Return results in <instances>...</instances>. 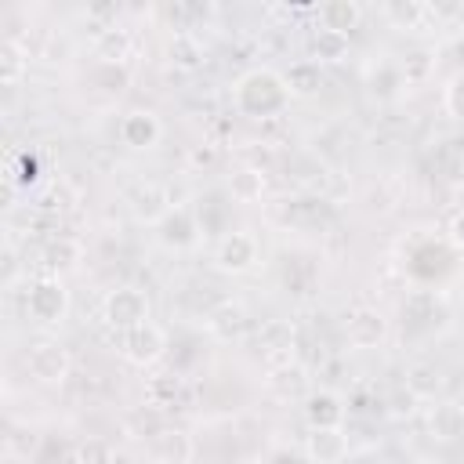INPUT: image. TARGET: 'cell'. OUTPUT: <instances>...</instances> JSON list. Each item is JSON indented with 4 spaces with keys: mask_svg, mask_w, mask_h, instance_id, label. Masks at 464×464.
Masks as SVG:
<instances>
[{
    "mask_svg": "<svg viewBox=\"0 0 464 464\" xmlns=\"http://www.w3.org/2000/svg\"><path fill=\"white\" fill-rule=\"evenodd\" d=\"M402 377H406L402 388H406L417 402H435L439 392H442V370H439V362H431V359H413Z\"/></svg>",
    "mask_w": 464,
    "mask_h": 464,
    "instance_id": "obj_16",
    "label": "cell"
},
{
    "mask_svg": "<svg viewBox=\"0 0 464 464\" xmlns=\"http://www.w3.org/2000/svg\"><path fill=\"white\" fill-rule=\"evenodd\" d=\"M341 334H344V341H348L352 348L370 352V348L384 344V337H388V319H384L373 304H355V308L344 312Z\"/></svg>",
    "mask_w": 464,
    "mask_h": 464,
    "instance_id": "obj_6",
    "label": "cell"
},
{
    "mask_svg": "<svg viewBox=\"0 0 464 464\" xmlns=\"http://www.w3.org/2000/svg\"><path fill=\"white\" fill-rule=\"evenodd\" d=\"M228 192H232V199H239V203H254V199H261V192H265V174L243 167V170L232 174Z\"/></svg>",
    "mask_w": 464,
    "mask_h": 464,
    "instance_id": "obj_29",
    "label": "cell"
},
{
    "mask_svg": "<svg viewBox=\"0 0 464 464\" xmlns=\"http://www.w3.org/2000/svg\"><path fill=\"white\" fill-rule=\"evenodd\" d=\"M14 276H18V254H14V243L7 239V243H4V283L11 286Z\"/></svg>",
    "mask_w": 464,
    "mask_h": 464,
    "instance_id": "obj_32",
    "label": "cell"
},
{
    "mask_svg": "<svg viewBox=\"0 0 464 464\" xmlns=\"http://www.w3.org/2000/svg\"><path fill=\"white\" fill-rule=\"evenodd\" d=\"M290 87L283 80V72L268 69V65H254L246 69L236 83H232V102H236V112L239 116H250V120H272V116H283L286 105H290Z\"/></svg>",
    "mask_w": 464,
    "mask_h": 464,
    "instance_id": "obj_1",
    "label": "cell"
},
{
    "mask_svg": "<svg viewBox=\"0 0 464 464\" xmlns=\"http://www.w3.org/2000/svg\"><path fill=\"white\" fill-rule=\"evenodd\" d=\"M348 453H352V442L344 428H308L304 457L312 464H344Z\"/></svg>",
    "mask_w": 464,
    "mask_h": 464,
    "instance_id": "obj_11",
    "label": "cell"
},
{
    "mask_svg": "<svg viewBox=\"0 0 464 464\" xmlns=\"http://www.w3.org/2000/svg\"><path fill=\"white\" fill-rule=\"evenodd\" d=\"M29 72V51L18 44V40H4L0 44V83L4 87H18Z\"/></svg>",
    "mask_w": 464,
    "mask_h": 464,
    "instance_id": "obj_24",
    "label": "cell"
},
{
    "mask_svg": "<svg viewBox=\"0 0 464 464\" xmlns=\"http://www.w3.org/2000/svg\"><path fill=\"white\" fill-rule=\"evenodd\" d=\"M120 355L134 366H152L167 355V330L160 323H141L134 330H123L120 334Z\"/></svg>",
    "mask_w": 464,
    "mask_h": 464,
    "instance_id": "obj_7",
    "label": "cell"
},
{
    "mask_svg": "<svg viewBox=\"0 0 464 464\" xmlns=\"http://www.w3.org/2000/svg\"><path fill=\"white\" fill-rule=\"evenodd\" d=\"M435 167H439V174H442L446 181L464 185V141H460V138L439 141V149H435Z\"/></svg>",
    "mask_w": 464,
    "mask_h": 464,
    "instance_id": "obj_28",
    "label": "cell"
},
{
    "mask_svg": "<svg viewBox=\"0 0 464 464\" xmlns=\"http://www.w3.org/2000/svg\"><path fill=\"white\" fill-rule=\"evenodd\" d=\"M381 14L395 25V29H402V33H413V29H420L428 18H431V11H428V4H417V0H399V4H384L381 7Z\"/></svg>",
    "mask_w": 464,
    "mask_h": 464,
    "instance_id": "obj_26",
    "label": "cell"
},
{
    "mask_svg": "<svg viewBox=\"0 0 464 464\" xmlns=\"http://www.w3.org/2000/svg\"><path fill=\"white\" fill-rule=\"evenodd\" d=\"M192 210H196V218H199V228H203V236H225L228 232V203H225V196L221 192H207V196H199L196 203H192Z\"/></svg>",
    "mask_w": 464,
    "mask_h": 464,
    "instance_id": "obj_22",
    "label": "cell"
},
{
    "mask_svg": "<svg viewBox=\"0 0 464 464\" xmlns=\"http://www.w3.org/2000/svg\"><path fill=\"white\" fill-rule=\"evenodd\" d=\"M446 236H450L453 250H457V254H464V210H460V214H453V221H450Z\"/></svg>",
    "mask_w": 464,
    "mask_h": 464,
    "instance_id": "obj_33",
    "label": "cell"
},
{
    "mask_svg": "<svg viewBox=\"0 0 464 464\" xmlns=\"http://www.w3.org/2000/svg\"><path fill=\"white\" fill-rule=\"evenodd\" d=\"M283 218H286L290 225H312V228H323V225H330V221H334V203H330V196L304 192V196L286 199Z\"/></svg>",
    "mask_w": 464,
    "mask_h": 464,
    "instance_id": "obj_14",
    "label": "cell"
},
{
    "mask_svg": "<svg viewBox=\"0 0 464 464\" xmlns=\"http://www.w3.org/2000/svg\"><path fill=\"white\" fill-rule=\"evenodd\" d=\"M167 58L174 69H185V72H196L203 62H207V47L196 33H174L170 44H167Z\"/></svg>",
    "mask_w": 464,
    "mask_h": 464,
    "instance_id": "obj_21",
    "label": "cell"
},
{
    "mask_svg": "<svg viewBox=\"0 0 464 464\" xmlns=\"http://www.w3.org/2000/svg\"><path fill=\"white\" fill-rule=\"evenodd\" d=\"M72 464H116V453L105 439H83L72 453Z\"/></svg>",
    "mask_w": 464,
    "mask_h": 464,
    "instance_id": "obj_30",
    "label": "cell"
},
{
    "mask_svg": "<svg viewBox=\"0 0 464 464\" xmlns=\"http://www.w3.org/2000/svg\"><path fill=\"white\" fill-rule=\"evenodd\" d=\"M315 18H319V29L352 36V29H359V22H362V7L355 0H326L315 7Z\"/></svg>",
    "mask_w": 464,
    "mask_h": 464,
    "instance_id": "obj_18",
    "label": "cell"
},
{
    "mask_svg": "<svg viewBox=\"0 0 464 464\" xmlns=\"http://www.w3.org/2000/svg\"><path fill=\"white\" fill-rule=\"evenodd\" d=\"M149 450H152L156 464H192V457H196L192 435L181 431V428H170V424H163V428L149 439Z\"/></svg>",
    "mask_w": 464,
    "mask_h": 464,
    "instance_id": "obj_13",
    "label": "cell"
},
{
    "mask_svg": "<svg viewBox=\"0 0 464 464\" xmlns=\"http://www.w3.org/2000/svg\"><path fill=\"white\" fill-rule=\"evenodd\" d=\"M246 326H250V319H246V308L239 301H221L207 312V330L218 341H236L246 334Z\"/></svg>",
    "mask_w": 464,
    "mask_h": 464,
    "instance_id": "obj_17",
    "label": "cell"
},
{
    "mask_svg": "<svg viewBox=\"0 0 464 464\" xmlns=\"http://www.w3.org/2000/svg\"><path fill=\"white\" fill-rule=\"evenodd\" d=\"M428 435L435 442H457L464 435V406L453 399H435L428 406Z\"/></svg>",
    "mask_w": 464,
    "mask_h": 464,
    "instance_id": "obj_15",
    "label": "cell"
},
{
    "mask_svg": "<svg viewBox=\"0 0 464 464\" xmlns=\"http://www.w3.org/2000/svg\"><path fill=\"white\" fill-rule=\"evenodd\" d=\"M116 134H120V141H123L127 149L145 152V149H156V145H160V138H163V123H160V116L149 112V109H130V112L120 116Z\"/></svg>",
    "mask_w": 464,
    "mask_h": 464,
    "instance_id": "obj_10",
    "label": "cell"
},
{
    "mask_svg": "<svg viewBox=\"0 0 464 464\" xmlns=\"http://www.w3.org/2000/svg\"><path fill=\"white\" fill-rule=\"evenodd\" d=\"M102 319L109 330L123 334V330H134L141 323H149V297L138 290V286H116L105 294L102 301Z\"/></svg>",
    "mask_w": 464,
    "mask_h": 464,
    "instance_id": "obj_3",
    "label": "cell"
},
{
    "mask_svg": "<svg viewBox=\"0 0 464 464\" xmlns=\"http://www.w3.org/2000/svg\"><path fill=\"white\" fill-rule=\"evenodd\" d=\"M301 413H304V424L308 428H344L348 406H344V399L337 392H326L323 388V392H308L304 395Z\"/></svg>",
    "mask_w": 464,
    "mask_h": 464,
    "instance_id": "obj_12",
    "label": "cell"
},
{
    "mask_svg": "<svg viewBox=\"0 0 464 464\" xmlns=\"http://www.w3.org/2000/svg\"><path fill=\"white\" fill-rule=\"evenodd\" d=\"M283 80H286V87H290L294 98H308V94H315V91L323 87V69H319L315 62L301 58V62H294V65L283 72Z\"/></svg>",
    "mask_w": 464,
    "mask_h": 464,
    "instance_id": "obj_27",
    "label": "cell"
},
{
    "mask_svg": "<svg viewBox=\"0 0 464 464\" xmlns=\"http://www.w3.org/2000/svg\"><path fill=\"white\" fill-rule=\"evenodd\" d=\"M123 203H127V210H130V218H134V221L152 225V228H156V225L163 221V214L174 207V199H170L167 185H163V181H152V178H141V181L127 185Z\"/></svg>",
    "mask_w": 464,
    "mask_h": 464,
    "instance_id": "obj_5",
    "label": "cell"
},
{
    "mask_svg": "<svg viewBox=\"0 0 464 464\" xmlns=\"http://www.w3.org/2000/svg\"><path fill=\"white\" fill-rule=\"evenodd\" d=\"M25 366L33 373V381H40V384H62L69 377V370H72V359H69V352L58 341H40V344H29Z\"/></svg>",
    "mask_w": 464,
    "mask_h": 464,
    "instance_id": "obj_9",
    "label": "cell"
},
{
    "mask_svg": "<svg viewBox=\"0 0 464 464\" xmlns=\"http://www.w3.org/2000/svg\"><path fill=\"white\" fill-rule=\"evenodd\" d=\"M156 239L167 250H192L203 239V228H199V218H196L192 203H174L163 214V221L156 225Z\"/></svg>",
    "mask_w": 464,
    "mask_h": 464,
    "instance_id": "obj_8",
    "label": "cell"
},
{
    "mask_svg": "<svg viewBox=\"0 0 464 464\" xmlns=\"http://www.w3.org/2000/svg\"><path fill=\"white\" fill-rule=\"evenodd\" d=\"M257 257H261V246L243 228H228L214 243V268L225 272V276H246L257 265Z\"/></svg>",
    "mask_w": 464,
    "mask_h": 464,
    "instance_id": "obj_4",
    "label": "cell"
},
{
    "mask_svg": "<svg viewBox=\"0 0 464 464\" xmlns=\"http://www.w3.org/2000/svg\"><path fill=\"white\" fill-rule=\"evenodd\" d=\"M442 105H446V112L464 127V69H457V72L450 76V83H446V91H442Z\"/></svg>",
    "mask_w": 464,
    "mask_h": 464,
    "instance_id": "obj_31",
    "label": "cell"
},
{
    "mask_svg": "<svg viewBox=\"0 0 464 464\" xmlns=\"http://www.w3.org/2000/svg\"><path fill=\"white\" fill-rule=\"evenodd\" d=\"M94 51H98L102 65H123V58L130 54V33L120 29L116 22L112 25H102L98 29V40H94Z\"/></svg>",
    "mask_w": 464,
    "mask_h": 464,
    "instance_id": "obj_23",
    "label": "cell"
},
{
    "mask_svg": "<svg viewBox=\"0 0 464 464\" xmlns=\"http://www.w3.org/2000/svg\"><path fill=\"white\" fill-rule=\"evenodd\" d=\"M145 395H149V406H156L160 413L163 410H181L188 402V392H185L181 373H160V377H152L149 388H145Z\"/></svg>",
    "mask_w": 464,
    "mask_h": 464,
    "instance_id": "obj_19",
    "label": "cell"
},
{
    "mask_svg": "<svg viewBox=\"0 0 464 464\" xmlns=\"http://www.w3.org/2000/svg\"><path fill=\"white\" fill-rule=\"evenodd\" d=\"M25 315L40 326H58L69 315V290L58 276H36L25 290Z\"/></svg>",
    "mask_w": 464,
    "mask_h": 464,
    "instance_id": "obj_2",
    "label": "cell"
},
{
    "mask_svg": "<svg viewBox=\"0 0 464 464\" xmlns=\"http://www.w3.org/2000/svg\"><path fill=\"white\" fill-rule=\"evenodd\" d=\"M40 276H58V272H65V268H72L76 261H80V243L76 239H69V236H54V239H47L44 246H40Z\"/></svg>",
    "mask_w": 464,
    "mask_h": 464,
    "instance_id": "obj_20",
    "label": "cell"
},
{
    "mask_svg": "<svg viewBox=\"0 0 464 464\" xmlns=\"http://www.w3.org/2000/svg\"><path fill=\"white\" fill-rule=\"evenodd\" d=\"M344 54H348V36L315 25V33L308 36V62L323 65V62H341Z\"/></svg>",
    "mask_w": 464,
    "mask_h": 464,
    "instance_id": "obj_25",
    "label": "cell"
}]
</instances>
